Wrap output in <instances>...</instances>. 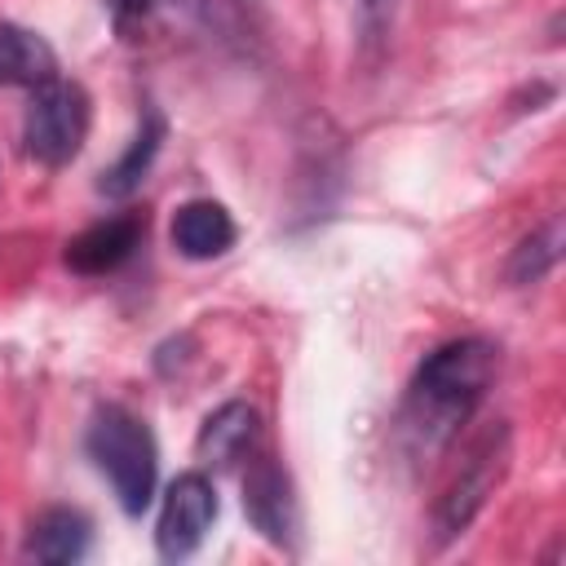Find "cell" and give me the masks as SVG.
I'll use <instances>...</instances> for the list:
<instances>
[{
  "label": "cell",
  "instance_id": "cell-8",
  "mask_svg": "<svg viewBox=\"0 0 566 566\" xmlns=\"http://www.w3.org/2000/svg\"><path fill=\"white\" fill-rule=\"evenodd\" d=\"M234 243V221L212 199H190L172 217V248L190 261H212Z\"/></svg>",
  "mask_w": 566,
  "mask_h": 566
},
{
  "label": "cell",
  "instance_id": "cell-1",
  "mask_svg": "<svg viewBox=\"0 0 566 566\" xmlns=\"http://www.w3.org/2000/svg\"><path fill=\"white\" fill-rule=\"evenodd\" d=\"M500 371V345L486 336H464L438 345L411 376L402 398V442L411 455H438L460 424L478 411L491 380Z\"/></svg>",
  "mask_w": 566,
  "mask_h": 566
},
{
  "label": "cell",
  "instance_id": "cell-4",
  "mask_svg": "<svg viewBox=\"0 0 566 566\" xmlns=\"http://www.w3.org/2000/svg\"><path fill=\"white\" fill-rule=\"evenodd\" d=\"M509 451H513V447H509V424H504V420H495L491 429H482V433L469 442V451H464L455 478L442 486V495H438V504H433V535H438V544L455 539V535L482 513L486 495L500 486V478H504V469H509Z\"/></svg>",
  "mask_w": 566,
  "mask_h": 566
},
{
  "label": "cell",
  "instance_id": "cell-11",
  "mask_svg": "<svg viewBox=\"0 0 566 566\" xmlns=\"http://www.w3.org/2000/svg\"><path fill=\"white\" fill-rule=\"evenodd\" d=\"M256 411L248 407V402H226V407H217L208 420H203V429H199V442H195V451H199V460L203 464H230V460H239L248 447H252V438H256Z\"/></svg>",
  "mask_w": 566,
  "mask_h": 566
},
{
  "label": "cell",
  "instance_id": "cell-3",
  "mask_svg": "<svg viewBox=\"0 0 566 566\" xmlns=\"http://www.w3.org/2000/svg\"><path fill=\"white\" fill-rule=\"evenodd\" d=\"M93 124V102L75 80H44L31 88L27 119H22V142L27 155L44 168H62L84 150Z\"/></svg>",
  "mask_w": 566,
  "mask_h": 566
},
{
  "label": "cell",
  "instance_id": "cell-7",
  "mask_svg": "<svg viewBox=\"0 0 566 566\" xmlns=\"http://www.w3.org/2000/svg\"><path fill=\"white\" fill-rule=\"evenodd\" d=\"M142 234H146V212L106 217L66 243V265L75 274H111L142 248Z\"/></svg>",
  "mask_w": 566,
  "mask_h": 566
},
{
  "label": "cell",
  "instance_id": "cell-12",
  "mask_svg": "<svg viewBox=\"0 0 566 566\" xmlns=\"http://www.w3.org/2000/svg\"><path fill=\"white\" fill-rule=\"evenodd\" d=\"M159 146H164V115H159V111H146V115H142V128H137V137H133V146L102 172L97 190H102L106 199H128V195L146 181V172H150Z\"/></svg>",
  "mask_w": 566,
  "mask_h": 566
},
{
  "label": "cell",
  "instance_id": "cell-14",
  "mask_svg": "<svg viewBox=\"0 0 566 566\" xmlns=\"http://www.w3.org/2000/svg\"><path fill=\"white\" fill-rule=\"evenodd\" d=\"M358 9H363V27H367V35H371V40L385 35L389 13H394V0H358Z\"/></svg>",
  "mask_w": 566,
  "mask_h": 566
},
{
  "label": "cell",
  "instance_id": "cell-15",
  "mask_svg": "<svg viewBox=\"0 0 566 566\" xmlns=\"http://www.w3.org/2000/svg\"><path fill=\"white\" fill-rule=\"evenodd\" d=\"M102 4L115 13V22H119V27H128L133 18H142V13L150 9V0H102Z\"/></svg>",
  "mask_w": 566,
  "mask_h": 566
},
{
  "label": "cell",
  "instance_id": "cell-10",
  "mask_svg": "<svg viewBox=\"0 0 566 566\" xmlns=\"http://www.w3.org/2000/svg\"><path fill=\"white\" fill-rule=\"evenodd\" d=\"M53 75H57L53 49L35 31L13 27V22H0V84L35 88V84H44Z\"/></svg>",
  "mask_w": 566,
  "mask_h": 566
},
{
  "label": "cell",
  "instance_id": "cell-13",
  "mask_svg": "<svg viewBox=\"0 0 566 566\" xmlns=\"http://www.w3.org/2000/svg\"><path fill=\"white\" fill-rule=\"evenodd\" d=\"M557 261H562V217H548L539 230H531L513 248V256H509V283H517V287L539 283Z\"/></svg>",
  "mask_w": 566,
  "mask_h": 566
},
{
  "label": "cell",
  "instance_id": "cell-2",
  "mask_svg": "<svg viewBox=\"0 0 566 566\" xmlns=\"http://www.w3.org/2000/svg\"><path fill=\"white\" fill-rule=\"evenodd\" d=\"M93 464L111 478L115 500L128 517H142L155 500V482H159V447L155 433L146 429L142 416H133L128 407H102L88 424L84 438Z\"/></svg>",
  "mask_w": 566,
  "mask_h": 566
},
{
  "label": "cell",
  "instance_id": "cell-6",
  "mask_svg": "<svg viewBox=\"0 0 566 566\" xmlns=\"http://www.w3.org/2000/svg\"><path fill=\"white\" fill-rule=\"evenodd\" d=\"M243 513L270 544H287L292 539L296 500H292V482L279 469V460H270V455L252 460V469L243 473Z\"/></svg>",
  "mask_w": 566,
  "mask_h": 566
},
{
  "label": "cell",
  "instance_id": "cell-5",
  "mask_svg": "<svg viewBox=\"0 0 566 566\" xmlns=\"http://www.w3.org/2000/svg\"><path fill=\"white\" fill-rule=\"evenodd\" d=\"M217 522V491L203 473H181L172 478L168 495H164V509H159V522H155V548L159 557L168 562H181L190 557L203 535L212 531Z\"/></svg>",
  "mask_w": 566,
  "mask_h": 566
},
{
  "label": "cell",
  "instance_id": "cell-9",
  "mask_svg": "<svg viewBox=\"0 0 566 566\" xmlns=\"http://www.w3.org/2000/svg\"><path fill=\"white\" fill-rule=\"evenodd\" d=\"M88 517L75 513V509H44L35 522H31V539H27V557L35 562H49V566H66V562H80L88 553Z\"/></svg>",
  "mask_w": 566,
  "mask_h": 566
}]
</instances>
